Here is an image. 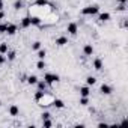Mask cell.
Segmentation results:
<instances>
[{
  "label": "cell",
  "mask_w": 128,
  "mask_h": 128,
  "mask_svg": "<svg viewBox=\"0 0 128 128\" xmlns=\"http://www.w3.org/2000/svg\"><path fill=\"white\" fill-rule=\"evenodd\" d=\"M42 122H44V126H45V128H50V126L53 125V122H51L50 119H44Z\"/></svg>",
  "instance_id": "obj_26"
},
{
  "label": "cell",
  "mask_w": 128,
  "mask_h": 128,
  "mask_svg": "<svg viewBox=\"0 0 128 128\" xmlns=\"http://www.w3.org/2000/svg\"><path fill=\"white\" fill-rule=\"evenodd\" d=\"M80 95H82V96H89V95H90V89H89V86H83V88L80 89Z\"/></svg>",
  "instance_id": "obj_11"
},
{
  "label": "cell",
  "mask_w": 128,
  "mask_h": 128,
  "mask_svg": "<svg viewBox=\"0 0 128 128\" xmlns=\"http://www.w3.org/2000/svg\"><path fill=\"white\" fill-rule=\"evenodd\" d=\"M36 84H38V89H39V90H45V89H47V83L42 82V80H38Z\"/></svg>",
  "instance_id": "obj_18"
},
{
  "label": "cell",
  "mask_w": 128,
  "mask_h": 128,
  "mask_svg": "<svg viewBox=\"0 0 128 128\" xmlns=\"http://www.w3.org/2000/svg\"><path fill=\"white\" fill-rule=\"evenodd\" d=\"M118 11H119V12H125V11H126V6H125L124 3H120V5L118 6Z\"/></svg>",
  "instance_id": "obj_27"
},
{
  "label": "cell",
  "mask_w": 128,
  "mask_h": 128,
  "mask_svg": "<svg viewBox=\"0 0 128 128\" xmlns=\"http://www.w3.org/2000/svg\"><path fill=\"white\" fill-rule=\"evenodd\" d=\"M23 6H24V2H23V0H15V2H14V8H15L17 11L23 9Z\"/></svg>",
  "instance_id": "obj_13"
},
{
  "label": "cell",
  "mask_w": 128,
  "mask_h": 128,
  "mask_svg": "<svg viewBox=\"0 0 128 128\" xmlns=\"http://www.w3.org/2000/svg\"><path fill=\"white\" fill-rule=\"evenodd\" d=\"M112 92H113L112 86H108V84H102V86H101V94H104V95H110Z\"/></svg>",
  "instance_id": "obj_6"
},
{
  "label": "cell",
  "mask_w": 128,
  "mask_h": 128,
  "mask_svg": "<svg viewBox=\"0 0 128 128\" xmlns=\"http://www.w3.org/2000/svg\"><path fill=\"white\" fill-rule=\"evenodd\" d=\"M80 104H82V106H88V104H89V98H88V96H82V98H80Z\"/></svg>",
  "instance_id": "obj_24"
},
{
  "label": "cell",
  "mask_w": 128,
  "mask_h": 128,
  "mask_svg": "<svg viewBox=\"0 0 128 128\" xmlns=\"http://www.w3.org/2000/svg\"><path fill=\"white\" fill-rule=\"evenodd\" d=\"M44 82H45L47 84H54V83H57V82H59V76H57V74L47 72V74L44 76Z\"/></svg>",
  "instance_id": "obj_3"
},
{
  "label": "cell",
  "mask_w": 128,
  "mask_h": 128,
  "mask_svg": "<svg viewBox=\"0 0 128 128\" xmlns=\"http://www.w3.org/2000/svg\"><path fill=\"white\" fill-rule=\"evenodd\" d=\"M9 113H11V116H17V114L20 113V110H18L17 106H11V107H9Z\"/></svg>",
  "instance_id": "obj_14"
},
{
  "label": "cell",
  "mask_w": 128,
  "mask_h": 128,
  "mask_svg": "<svg viewBox=\"0 0 128 128\" xmlns=\"http://www.w3.org/2000/svg\"><path fill=\"white\" fill-rule=\"evenodd\" d=\"M53 101H54V96H53L51 94L45 92V90H44V94L36 100V102H38L41 107H48V106H51V104H53Z\"/></svg>",
  "instance_id": "obj_1"
},
{
  "label": "cell",
  "mask_w": 128,
  "mask_h": 128,
  "mask_svg": "<svg viewBox=\"0 0 128 128\" xmlns=\"http://www.w3.org/2000/svg\"><path fill=\"white\" fill-rule=\"evenodd\" d=\"M39 48H41V42H39V41H36V42H33V44H32V50L38 51Z\"/></svg>",
  "instance_id": "obj_23"
},
{
  "label": "cell",
  "mask_w": 128,
  "mask_h": 128,
  "mask_svg": "<svg viewBox=\"0 0 128 128\" xmlns=\"http://www.w3.org/2000/svg\"><path fill=\"white\" fill-rule=\"evenodd\" d=\"M15 32H17V26L15 24H6V33L15 35Z\"/></svg>",
  "instance_id": "obj_7"
},
{
  "label": "cell",
  "mask_w": 128,
  "mask_h": 128,
  "mask_svg": "<svg viewBox=\"0 0 128 128\" xmlns=\"http://www.w3.org/2000/svg\"><path fill=\"white\" fill-rule=\"evenodd\" d=\"M3 17H5V12H3V11H0V20H2Z\"/></svg>",
  "instance_id": "obj_32"
},
{
  "label": "cell",
  "mask_w": 128,
  "mask_h": 128,
  "mask_svg": "<svg viewBox=\"0 0 128 128\" xmlns=\"http://www.w3.org/2000/svg\"><path fill=\"white\" fill-rule=\"evenodd\" d=\"M98 12H100V6H98V5L86 6V8H83V11H82L83 15H95V14H98Z\"/></svg>",
  "instance_id": "obj_2"
},
{
  "label": "cell",
  "mask_w": 128,
  "mask_h": 128,
  "mask_svg": "<svg viewBox=\"0 0 128 128\" xmlns=\"http://www.w3.org/2000/svg\"><path fill=\"white\" fill-rule=\"evenodd\" d=\"M0 106H2V101H0Z\"/></svg>",
  "instance_id": "obj_35"
},
{
  "label": "cell",
  "mask_w": 128,
  "mask_h": 128,
  "mask_svg": "<svg viewBox=\"0 0 128 128\" xmlns=\"http://www.w3.org/2000/svg\"><path fill=\"white\" fill-rule=\"evenodd\" d=\"M53 106H54V107H57V108H63V107H65V102H63L62 100H59V98H54Z\"/></svg>",
  "instance_id": "obj_10"
},
{
  "label": "cell",
  "mask_w": 128,
  "mask_h": 128,
  "mask_svg": "<svg viewBox=\"0 0 128 128\" xmlns=\"http://www.w3.org/2000/svg\"><path fill=\"white\" fill-rule=\"evenodd\" d=\"M38 57L44 60V57H45V50H41V48H39V50H38Z\"/></svg>",
  "instance_id": "obj_25"
},
{
  "label": "cell",
  "mask_w": 128,
  "mask_h": 128,
  "mask_svg": "<svg viewBox=\"0 0 128 128\" xmlns=\"http://www.w3.org/2000/svg\"><path fill=\"white\" fill-rule=\"evenodd\" d=\"M86 83H88V86H92V84L96 83V78H95V77H88V78H86Z\"/></svg>",
  "instance_id": "obj_20"
},
{
  "label": "cell",
  "mask_w": 128,
  "mask_h": 128,
  "mask_svg": "<svg viewBox=\"0 0 128 128\" xmlns=\"http://www.w3.org/2000/svg\"><path fill=\"white\" fill-rule=\"evenodd\" d=\"M36 68H38V70H41V71H42V70L45 68V62H44L42 59H39V62L36 63Z\"/></svg>",
  "instance_id": "obj_19"
},
{
  "label": "cell",
  "mask_w": 128,
  "mask_h": 128,
  "mask_svg": "<svg viewBox=\"0 0 128 128\" xmlns=\"http://www.w3.org/2000/svg\"><path fill=\"white\" fill-rule=\"evenodd\" d=\"M5 62H6V57H5L3 54H0V65H3Z\"/></svg>",
  "instance_id": "obj_30"
},
{
  "label": "cell",
  "mask_w": 128,
  "mask_h": 128,
  "mask_svg": "<svg viewBox=\"0 0 128 128\" xmlns=\"http://www.w3.org/2000/svg\"><path fill=\"white\" fill-rule=\"evenodd\" d=\"M3 9V2H0V11Z\"/></svg>",
  "instance_id": "obj_34"
},
{
  "label": "cell",
  "mask_w": 128,
  "mask_h": 128,
  "mask_svg": "<svg viewBox=\"0 0 128 128\" xmlns=\"http://www.w3.org/2000/svg\"><path fill=\"white\" fill-rule=\"evenodd\" d=\"M98 126H100V128H106V126H107V124H102V122H101V124H98Z\"/></svg>",
  "instance_id": "obj_31"
},
{
  "label": "cell",
  "mask_w": 128,
  "mask_h": 128,
  "mask_svg": "<svg viewBox=\"0 0 128 128\" xmlns=\"http://www.w3.org/2000/svg\"><path fill=\"white\" fill-rule=\"evenodd\" d=\"M118 2H119V3H124V5H125V3H126V0H118Z\"/></svg>",
  "instance_id": "obj_33"
},
{
  "label": "cell",
  "mask_w": 128,
  "mask_h": 128,
  "mask_svg": "<svg viewBox=\"0 0 128 128\" xmlns=\"http://www.w3.org/2000/svg\"><path fill=\"white\" fill-rule=\"evenodd\" d=\"M15 57H17L15 51H8V60H15Z\"/></svg>",
  "instance_id": "obj_22"
},
{
  "label": "cell",
  "mask_w": 128,
  "mask_h": 128,
  "mask_svg": "<svg viewBox=\"0 0 128 128\" xmlns=\"http://www.w3.org/2000/svg\"><path fill=\"white\" fill-rule=\"evenodd\" d=\"M83 51H84V54H86V56H92V54H94V47H92L90 44H88V45H84Z\"/></svg>",
  "instance_id": "obj_9"
},
{
  "label": "cell",
  "mask_w": 128,
  "mask_h": 128,
  "mask_svg": "<svg viewBox=\"0 0 128 128\" xmlns=\"http://www.w3.org/2000/svg\"><path fill=\"white\" fill-rule=\"evenodd\" d=\"M27 83L29 84H36L38 83V77L36 76H29L27 77Z\"/></svg>",
  "instance_id": "obj_17"
},
{
  "label": "cell",
  "mask_w": 128,
  "mask_h": 128,
  "mask_svg": "<svg viewBox=\"0 0 128 128\" xmlns=\"http://www.w3.org/2000/svg\"><path fill=\"white\" fill-rule=\"evenodd\" d=\"M33 5H38V6H45V5H48V0H36V2H35Z\"/></svg>",
  "instance_id": "obj_21"
},
{
  "label": "cell",
  "mask_w": 128,
  "mask_h": 128,
  "mask_svg": "<svg viewBox=\"0 0 128 128\" xmlns=\"http://www.w3.org/2000/svg\"><path fill=\"white\" fill-rule=\"evenodd\" d=\"M0 2H3V0H0Z\"/></svg>",
  "instance_id": "obj_36"
},
{
  "label": "cell",
  "mask_w": 128,
  "mask_h": 128,
  "mask_svg": "<svg viewBox=\"0 0 128 128\" xmlns=\"http://www.w3.org/2000/svg\"><path fill=\"white\" fill-rule=\"evenodd\" d=\"M9 51V48H8V44H0V54H6Z\"/></svg>",
  "instance_id": "obj_15"
},
{
  "label": "cell",
  "mask_w": 128,
  "mask_h": 128,
  "mask_svg": "<svg viewBox=\"0 0 128 128\" xmlns=\"http://www.w3.org/2000/svg\"><path fill=\"white\" fill-rule=\"evenodd\" d=\"M29 26H32V24H30V17L21 18V27H29Z\"/></svg>",
  "instance_id": "obj_12"
},
{
  "label": "cell",
  "mask_w": 128,
  "mask_h": 128,
  "mask_svg": "<svg viewBox=\"0 0 128 128\" xmlns=\"http://www.w3.org/2000/svg\"><path fill=\"white\" fill-rule=\"evenodd\" d=\"M94 68H95L96 71H101V70H102V60H101V59H95V60H94Z\"/></svg>",
  "instance_id": "obj_8"
},
{
  "label": "cell",
  "mask_w": 128,
  "mask_h": 128,
  "mask_svg": "<svg viewBox=\"0 0 128 128\" xmlns=\"http://www.w3.org/2000/svg\"><path fill=\"white\" fill-rule=\"evenodd\" d=\"M66 44H68V38L66 36H60V38L56 39V45H59V47H63V45H66Z\"/></svg>",
  "instance_id": "obj_5"
},
{
  "label": "cell",
  "mask_w": 128,
  "mask_h": 128,
  "mask_svg": "<svg viewBox=\"0 0 128 128\" xmlns=\"http://www.w3.org/2000/svg\"><path fill=\"white\" fill-rule=\"evenodd\" d=\"M110 20V14L108 12H104V14H100V21H108Z\"/></svg>",
  "instance_id": "obj_16"
},
{
  "label": "cell",
  "mask_w": 128,
  "mask_h": 128,
  "mask_svg": "<svg viewBox=\"0 0 128 128\" xmlns=\"http://www.w3.org/2000/svg\"><path fill=\"white\" fill-rule=\"evenodd\" d=\"M6 32V24H0V33H5Z\"/></svg>",
  "instance_id": "obj_29"
},
{
  "label": "cell",
  "mask_w": 128,
  "mask_h": 128,
  "mask_svg": "<svg viewBox=\"0 0 128 128\" xmlns=\"http://www.w3.org/2000/svg\"><path fill=\"white\" fill-rule=\"evenodd\" d=\"M41 116H42V120H44V119H50V116H51V114H50L48 112H45V113H42Z\"/></svg>",
  "instance_id": "obj_28"
},
{
  "label": "cell",
  "mask_w": 128,
  "mask_h": 128,
  "mask_svg": "<svg viewBox=\"0 0 128 128\" xmlns=\"http://www.w3.org/2000/svg\"><path fill=\"white\" fill-rule=\"evenodd\" d=\"M66 30H68V33H70V35L76 36V35H77V32H78V26H77V23H70V24H68V27H66Z\"/></svg>",
  "instance_id": "obj_4"
}]
</instances>
